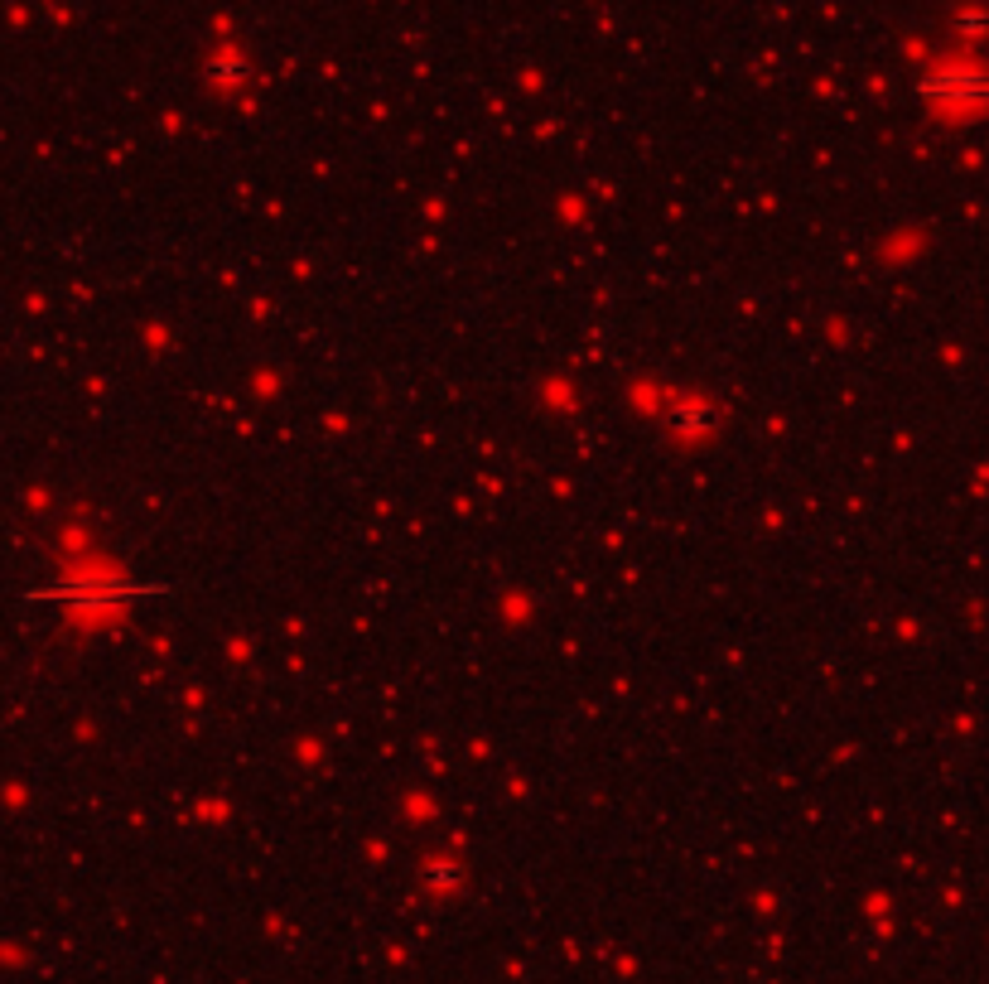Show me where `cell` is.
Returning <instances> with one entry per match:
<instances>
[{"instance_id":"cell-1","label":"cell","mask_w":989,"mask_h":984,"mask_svg":"<svg viewBox=\"0 0 989 984\" xmlns=\"http://www.w3.org/2000/svg\"><path fill=\"white\" fill-rule=\"evenodd\" d=\"M160 589H165V584H140L131 574L92 570V574H73V579H63L54 589H39V594H29V599H54V603H68V608L97 613V608H121V603H131V599H150V594H160Z\"/></svg>"},{"instance_id":"cell-2","label":"cell","mask_w":989,"mask_h":984,"mask_svg":"<svg viewBox=\"0 0 989 984\" xmlns=\"http://www.w3.org/2000/svg\"><path fill=\"white\" fill-rule=\"evenodd\" d=\"M917 92L936 107H985L989 102V73L975 63H946L917 82Z\"/></svg>"},{"instance_id":"cell-3","label":"cell","mask_w":989,"mask_h":984,"mask_svg":"<svg viewBox=\"0 0 989 984\" xmlns=\"http://www.w3.org/2000/svg\"><path fill=\"white\" fill-rule=\"evenodd\" d=\"M671 425H676V435L700 439V435H710V430L719 425V415H715V406H681Z\"/></svg>"},{"instance_id":"cell-4","label":"cell","mask_w":989,"mask_h":984,"mask_svg":"<svg viewBox=\"0 0 989 984\" xmlns=\"http://www.w3.org/2000/svg\"><path fill=\"white\" fill-rule=\"evenodd\" d=\"M425 883H430V888H454V883H459V869H454V864H430V869H425Z\"/></svg>"}]
</instances>
